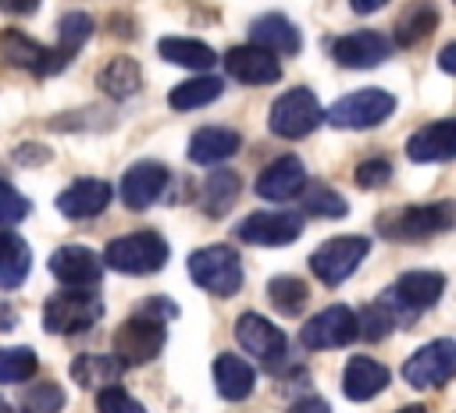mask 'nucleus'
Returning <instances> with one entry per match:
<instances>
[{"instance_id":"obj_1","label":"nucleus","mask_w":456,"mask_h":413,"mask_svg":"<svg viewBox=\"0 0 456 413\" xmlns=\"http://www.w3.org/2000/svg\"><path fill=\"white\" fill-rule=\"evenodd\" d=\"M100 317H103V299L100 292H89V288H64L43 303V328L50 335L89 331Z\"/></svg>"},{"instance_id":"obj_2","label":"nucleus","mask_w":456,"mask_h":413,"mask_svg":"<svg viewBox=\"0 0 456 413\" xmlns=\"http://www.w3.org/2000/svg\"><path fill=\"white\" fill-rule=\"evenodd\" d=\"M167 242L157 231H128L107 242L103 267H114L121 274H157L167 263Z\"/></svg>"},{"instance_id":"obj_3","label":"nucleus","mask_w":456,"mask_h":413,"mask_svg":"<svg viewBox=\"0 0 456 413\" xmlns=\"http://www.w3.org/2000/svg\"><path fill=\"white\" fill-rule=\"evenodd\" d=\"M167 342V324L160 317H150L146 310H135L118 331H114V360H121V367H139L160 356Z\"/></svg>"},{"instance_id":"obj_4","label":"nucleus","mask_w":456,"mask_h":413,"mask_svg":"<svg viewBox=\"0 0 456 413\" xmlns=\"http://www.w3.org/2000/svg\"><path fill=\"white\" fill-rule=\"evenodd\" d=\"M456 221L452 203H431V206H395L388 214L378 217V231L385 239H399V242H417L438 231H449Z\"/></svg>"},{"instance_id":"obj_5","label":"nucleus","mask_w":456,"mask_h":413,"mask_svg":"<svg viewBox=\"0 0 456 413\" xmlns=\"http://www.w3.org/2000/svg\"><path fill=\"white\" fill-rule=\"evenodd\" d=\"M189 278L210 296H235L242 288V260L232 246H203L189 256Z\"/></svg>"},{"instance_id":"obj_6","label":"nucleus","mask_w":456,"mask_h":413,"mask_svg":"<svg viewBox=\"0 0 456 413\" xmlns=\"http://www.w3.org/2000/svg\"><path fill=\"white\" fill-rule=\"evenodd\" d=\"M367 253H370V239L367 235H338V239H328L324 246H317L310 253V271H314L317 281L335 288L363 263Z\"/></svg>"},{"instance_id":"obj_7","label":"nucleus","mask_w":456,"mask_h":413,"mask_svg":"<svg viewBox=\"0 0 456 413\" xmlns=\"http://www.w3.org/2000/svg\"><path fill=\"white\" fill-rule=\"evenodd\" d=\"M267 125H271V132L281 135V139H303V135H310V132L321 125L317 93L306 89V85H296V89L281 93V96L271 103Z\"/></svg>"},{"instance_id":"obj_8","label":"nucleus","mask_w":456,"mask_h":413,"mask_svg":"<svg viewBox=\"0 0 456 413\" xmlns=\"http://www.w3.org/2000/svg\"><path fill=\"white\" fill-rule=\"evenodd\" d=\"M395 110V96L385 89H356L342 100H335L324 114L328 125L335 128H374Z\"/></svg>"},{"instance_id":"obj_9","label":"nucleus","mask_w":456,"mask_h":413,"mask_svg":"<svg viewBox=\"0 0 456 413\" xmlns=\"http://www.w3.org/2000/svg\"><path fill=\"white\" fill-rule=\"evenodd\" d=\"M235 338H239V345L246 349V352H253L264 367H271V370H278L281 367V360L289 356V338H285V331L274 324V320H267V317H260V313H242L239 320H235Z\"/></svg>"},{"instance_id":"obj_10","label":"nucleus","mask_w":456,"mask_h":413,"mask_svg":"<svg viewBox=\"0 0 456 413\" xmlns=\"http://www.w3.org/2000/svg\"><path fill=\"white\" fill-rule=\"evenodd\" d=\"M456 370V345L452 338H435L428 345H420L406 363H403V377L410 388H442Z\"/></svg>"},{"instance_id":"obj_11","label":"nucleus","mask_w":456,"mask_h":413,"mask_svg":"<svg viewBox=\"0 0 456 413\" xmlns=\"http://www.w3.org/2000/svg\"><path fill=\"white\" fill-rule=\"evenodd\" d=\"M235 235L249 246H289L303 235V217L292 210H256L239 221Z\"/></svg>"},{"instance_id":"obj_12","label":"nucleus","mask_w":456,"mask_h":413,"mask_svg":"<svg viewBox=\"0 0 456 413\" xmlns=\"http://www.w3.org/2000/svg\"><path fill=\"white\" fill-rule=\"evenodd\" d=\"M356 331H360L356 328V313L349 306L335 303V306H324L321 313H314L303 324L299 342L306 349H342V345H349L356 338Z\"/></svg>"},{"instance_id":"obj_13","label":"nucleus","mask_w":456,"mask_h":413,"mask_svg":"<svg viewBox=\"0 0 456 413\" xmlns=\"http://www.w3.org/2000/svg\"><path fill=\"white\" fill-rule=\"evenodd\" d=\"M303 189H306V167H303V160L292 157V153L271 160V164L256 174V182H253V192H256L260 199H271V203L296 199Z\"/></svg>"},{"instance_id":"obj_14","label":"nucleus","mask_w":456,"mask_h":413,"mask_svg":"<svg viewBox=\"0 0 456 413\" xmlns=\"http://www.w3.org/2000/svg\"><path fill=\"white\" fill-rule=\"evenodd\" d=\"M224 71H228L235 82H242V85H271V82L281 78L278 57H274L271 50H264V46H253V43L232 46V50L224 53Z\"/></svg>"},{"instance_id":"obj_15","label":"nucleus","mask_w":456,"mask_h":413,"mask_svg":"<svg viewBox=\"0 0 456 413\" xmlns=\"http://www.w3.org/2000/svg\"><path fill=\"white\" fill-rule=\"evenodd\" d=\"M0 61L11 64V68H21V71H36V75H53V71L64 68L53 50L39 46L36 39H28L18 28H4L0 32Z\"/></svg>"},{"instance_id":"obj_16","label":"nucleus","mask_w":456,"mask_h":413,"mask_svg":"<svg viewBox=\"0 0 456 413\" xmlns=\"http://www.w3.org/2000/svg\"><path fill=\"white\" fill-rule=\"evenodd\" d=\"M167 167L157 160H139L121 174V203L128 210H146L150 203L160 199V192L167 189Z\"/></svg>"},{"instance_id":"obj_17","label":"nucleus","mask_w":456,"mask_h":413,"mask_svg":"<svg viewBox=\"0 0 456 413\" xmlns=\"http://www.w3.org/2000/svg\"><path fill=\"white\" fill-rule=\"evenodd\" d=\"M413 317H417V310H410V306L395 296V288H385V292L363 310V317H356V328H360L356 335L378 342V338L392 335L395 328H406Z\"/></svg>"},{"instance_id":"obj_18","label":"nucleus","mask_w":456,"mask_h":413,"mask_svg":"<svg viewBox=\"0 0 456 413\" xmlns=\"http://www.w3.org/2000/svg\"><path fill=\"white\" fill-rule=\"evenodd\" d=\"M392 53V39H385L381 32H349V36H338L335 43H331V57L342 64V68H353V71H360V68H374V64H381L385 57Z\"/></svg>"},{"instance_id":"obj_19","label":"nucleus","mask_w":456,"mask_h":413,"mask_svg":"<svg viewBox=\"0 0 456 413\" xmlns=\"http://www.w3.org/2000/svg\"><path fill=\"white\" fill-rule=\"evenodd\" d=\"M50 274L71 288H86L103 278V260L86 246H61L50 256Z\"/></svg>"},{"instance_id":"obj_20","label":"nucleus","mask_w":456,"mask_h":413,"mask_svg":"<svg viewBox=\"0 0 456 413\" xmlns=\"http://www.w3.org/2000/svg\"><path fill=\"white\" fill-rule=\"evenodd\" d=\"M114 189L103 182V178H78L71 182L61 196H57V210L71 221H86V217H96L103 214V206L110 203Z\"/></svg>"},{"instance_id":"obj_21","label":"nucleus","mask_w":456,"mask_h":413,"mask_svg":"<svg viewBox=\"0 0 456 413\" xmlns=\"http://www.w3.org/2000/svg\"><path fill=\"white\" fill-rule=\"evenodd\" d=\"M452 153H456V121H431L406 139V157L417 164L452 160Z\"/></svg>"},{"instance_id":"obj_22","label":"nucleus","mask_w":456,"mask_h":413,"mask_svg":"<svg viewBox=\"0 0 456 413\" xmlns=\"http://www.w3.org/2000/svg\"><path fill=\"white\" fill-rule=\"evenodd\" d=\"M392 381L388 367L370 360V356H353L346 363V374H342V392L353 399V402H363V399H374L378 392H385Z\"/></svg>"},{"instance_id":"obj_23","label":"nucleus","mask_w":456,"mask_h":413,"mask_svg":"<svg viewBox=\"0 0 456 413\" xmlns=\"http://www.w3.org/2000/svg\"><path fill=\"white\" fill-rule=\"evenodd\" d=\"M242 135L235 128H221V125H207L200 132H192L189 139V160L192 164H221L232 153H239Z\"/></svg>"},{"instance_id":"obj_24","label":"nucleus","mask_w":456,"mask_h":413,"mask_svg":"<svg viewBox=\"0 0 456 413\" xmlns=\"http://www.w3.org/2000/svg\"><path fill=\"white\" fill-rule=\"evenodd\" d=\"M253 381H256V374H253V367H249L242 356L221 352V356L214 360V388H217L221 399H228V402L246 399V395L253 392Z\"/></svg>"},{"instance_id":"obj_25","label":"nucleus","mask_w":456,"mask_h":413,"mask_svg":"<svg viewBox=\"0 0 456 413\" xmlns=\"http://www.w3.org/2000/svg\"><path fill=\"white\" fill-rule=\"evenodd\" d=\"M395 296L410 306V310H428V306H435L438 299H442V292H445V274H438V271H410V274H403L395 285Z\"/></svg>"},{"instance_id":"obj_26","label":"nucleus","mask_w":456,"mask_h":413,"mask_svg":"<svg viewBox=\"0 0 456 413\" xmlns=\"http://www.w3.org/2000/svg\"><path fill=\"white\" fill-rule=\"evenodd\" d=\"M249 36H253V46H264L274 57L299 50V28L285 14H264V18H256L249 25Z\"/></svg>"},{"instance_id":"obj_27","label":"nucleus","mask_w":456,"mask_h":413,"mask_svg":"<svg viewBox=\"0 0 456 413\" xmlns=\"http://www.w3.org/2000/svg\"><path fill=\"white\" fill-rule=\"evenodd\" d=\"M157 53L167 61V64H178V68H192V71H207L217 64V53L200 43V39H189V36H164L157 43Z\"/></svg>"},{"instance_id":"obj_28","label":"nucleus","mask_w":456,"mask_h":413,"mask_svg":"<svg viewBox=\"0 0 456 413\" xmlns=\"http://www.w3.org/2000/svg\"><path fill=\"white\" fill-rule=\"evenodd\" d=\"M239 192H242V178L235 171H214L200 185V206L210 217H221V214L232 210V203L239 199Z\"/></svg>"},{"instance_id":"obj_29","label":"nucleus","mask_w":456,"mask_h":413,"mask_svg":"<svg viewBox=\"0 0 456 413\" xmlns=\"http://www.w3.org/2000/svg\"><path fill=\"white\" fill-rule=\"evenodd\" d=\"M32 267V249L21 235L4 231L0 235V288H18L28 278Z\"/></svg>"},{"instance_id":"obj_30","label":"nucleus","mask_w":456,"mask_h":413,"mask_svg":"<svg viewBox=\"0 0 456 413\" xmlns=\"http://www.w3.org/2000/svg\"><path fill=\"white\" fill-rule=\"evenodd\" d=\"M438 25V7L431 0H413L399 18H395V43L399 46H417L424 36H431Z\"/></svg>"},{"instance_id":"obj_31","label":"nucleus","mask_w":456,"mask_h":413,"mask_svg":"<svg viewBox=\"0 0 456 413\" xmlns=\"http://www.w3.org/2000/svg\"><path fill=\"white\" fill-rule=\"evenodd\" d=\"M121 370H125L121 360L100 356V352H86V356H75L71 360V377L82 388H110V385H118Z\"/></svg>"},{"instance_id":"obj_32","label":"nucleus","mask_w":456,"mask_h":413,"mask_svg":"<svg viewBox=\"0 0 456 413\" xmlns=\"http://www.w3.org/2000/svg\"><path fill=\"white\" fill-rule=\"evenodd\" d=\"M96 82H100V89H103L107 96L128 100V96H135V93L142 89V68H139L132 57H114V61L103 64V71H100Z\"/></svg>"},{"instance_id":"obj_33","label":"nucleus","mask_w":456,"mask_h":413,"mask_svg":"<svg viewBox=\"0 0 456 413\" xmlns=\"http://www.w3.org/2000/svg\"><path fill=\"white\" fill-rule=\"evenodd\" d=\"M221 93H224V78H217V75H200V78L178 82V85L167 93V103H171V110H196V107L214 103Z\"/></svg>"},{"instance_id":"obj_34","label":"nucleus","mask_w":456,"mask_h":413,"mask_svg":"<svg viewBox=\"0 0 456 413\" xmlns=\"http://www.w3.org/2000/svg\"><path fill=\"white\" fill-rule=\"evenodd\" d=\"M89 36H93V18H89V14H82V11L64 14L61 25H57V46H53L57 61L68 64V61L89 43Z\"/></svg>"},{"instance_id":"obj_35","label":"nucleus","mask_w":456,"mask_h":413,"mask_svg":"<svg viewBox=\"0 0 456 413\" xmlns=\"http://www.w3.org/2000/svg\"><path fill=\"white\" fill-rule=\"evenodd\" d=\"M267 299H271V306H274L278 313H285V317H296V313L306 306V299H310V288H306V281H303V278H292V274H278V278H271V281H267Z\"/></svg>"},{"instance_id":"obj_36","label":"nucleus","mask_w":456,"mask_h":413,"mask_svg":"<svg viewBox=\"0 0 456 413\" xmlns=\"http://www.w3.org/2000/svg\"><path fill=\"white\" fill-rule=\"evenodd\" d=\"M39 370V356L28 345L0 349V385H18Z\"/></svg>"},{"instance_id":"obj_37","label":"nucleus","mask_w":456,"mask_h":413,"mask_svg":"<svg viewBox=\"0 0 456 413\" xmlns=\"http://www.w3.org/2000/svg\"><path fill=\"white\" fill-rule=\"evenodd\" d=\"M64 409V388L53 381H36L25 392V413H61Z\"/></svg>"},{"instance_id":"obj_38","label":"nucleus","mask_w":456,"mask_h":413,"mask_svg":"<svg viewBox=\"0 0 456 413\" xmlns=\"http://www.w3.org/2000/svg\"><path fill=\"white\" fill-rule=\"evenodd\" d=\"M303 206H306V214H314V217H346V214H349V203H346L335 189H328V185H314V189L306 192Z\"/></svg>"},{"instance_id":"obj_39","label":"nucleus","mask_w":456,"mask_h":413,"mask_svg":"<svg viewBox=\"0 0 456 413\" xmlns=\"http://www.w3.org/2000/svg\"><path fill=\"white\" fill-rule=\"evenodd\" d=\"M28 210H32V203L11 182L0 178V224H18L28 217Z\"/></svg>"},{"instance_id":"obj_40","label":"nucleus","mask_w":456,"mask_h":413,"mask_svg":"<svg viewBox=\"0 0 456 413\" xmlns=\"http://www.w3.org/2000/svg\"><path fill=\"white\" fill-rule=\"evenodd\" d=\"M96 413H146L142 402H135L125 388L110 385V388H100L96 395Z\"/></svg>"},{"instance_id":"obj_41","label":"nucleus","mask_w":456,"mask_h":413,"mask_svg":"<svg viewBox=\"0 0 456 413\" xmlns=\"http://www.w3.org/2000/svg\"><path fill=\"white\" fill-rule=\"evenodd\" d=\"M388 178H392V164L381 160V157L363 160V164L356 167V185H360V189H381V185H388Z\"/></svg>"},{"instance_id":"obj_42","label":"nucleus","mask_w":456,"mask_h":413,"mask_svg":"<svg viewBox=\"0 0 456 413\" xmlns=\"http://www.w3.org/2000/svg\"><path fill=\"white\" fill-rule=\"evenodd\" d=\"M289 413H331V409H328V402H324V399L310 395V399H299V402H292V409H289Z\"/></svg>"},{"instance_id":"obj_43","label":"nucleus","mask_w":456,"mask_h":413,"mask_svg":"<svg viewBox=\"0 0 456 413\" xmlns=\"http://www.w3.org/2000/svg\"><path fill=\"white\" fill-rule=\"evenodd\" d=\"M50 153L43 150V146H18V153H14V160L18 164H39V160H46Z\"/></svg>"},{"instance_id":"obj_44","label":"nucleus","mask_w":456,"mask_h":413,"mask_svg":"<svg viewBox=\"0 0 456 413\" xmlns=\"http://www.w3.org/2000/svg\"><path fill=\"white\" fill-rule=\"evenodd\" d=\"M4 4V11H11V14H32L36 7H39V0H0Z\"/></svg>"},{"instance_id":"obj_45","label":"nucleus","mask_w":456,"mask_h":413,"mask_svg":"<svg viewBox=\"0 0 456 413\" xmlns=\"http://www.w3.org/2000/svg\"><path fill=\"white\" fill-rule=\"evenodd\" d=\"M438 68H442V71H449V75L456 71V46H452V43H449V46H442V53H438Z\"/></svg>"},{"instance_id":"obj_46","label":"nucleus","mask_w":456,"mask_h":413,"mask_svg":"<svg viewBox=\"0 0 456 413\" xmlns=\"http://www.w3.org/2000/svg\"><path fill=\"white\" fill-rule=\"evenodd\" d=\"M388 0H349V7L356 11V14H370V11H381Z\"/></svg>"},{"instance_id":"obj_47","label":"nucleus","mask_w":456,"mask_h":413,"mask_svg":"<svg viewBox=\"0 0 456 413\" xmlns=\"http://www.w3.org/2000/svg\"><path fill=\"white\" fill-rule=\"evenodd\" d=\"M11 324H14V310L0 303V328H11Z\"/></svg>"},{"instance_id":"obj_48","label":"nucleus","mask_w":456,"mask_h":413,"mask_svg":"<svg viewBox=\"0 0 456 413\" xmlns=\"http://www.w3.org/2000/svg\"><path fill=\"white\" fill-rule=\"evenodd\" d=\"M399 413H428V409H424V406H417V402H413V406H403V409H399Z\"/></svg>"},{"instance_id":"obj_49","label":"nucleus","mask_w":456,"mask_h":413,"mask_svg":"<svg viewBox=\"0 0 456 413\" xmlns=\"http://www.w3.org/2000/svg\"><path fill=\"white\" fill-rule=\"evenodd\" d=\"M0 413H14V409H11V402H7V399H0Z\"/></svg>"}]
</instances>
